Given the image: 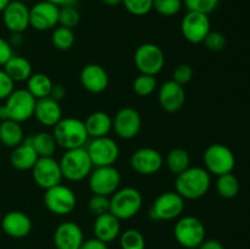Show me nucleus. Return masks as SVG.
I'll list each match as a JSON object with an SVG mask.
<instances>
[{"label":"nucleus","instance_id":"1","mask_svg":"<svg viewBox=\"0 0 250 249\" xmlns=\"http://www.w3.org/2000/svg\"><path fill=\"white\" fill-rule=\"evenodd\" d=\"M211 186V175L200 166H189L176 176L175 192L185 200H197L204 197Z\"/></svg>","mask_w":250,"mask_h":249},{"label":"nucleus","instance_id":"2","mask_svg":"<svg viewBox=\"0 0 250 249\" xmlns=\"http://www.w3.org/2000/svg\"><path fill=\"white\" fill-rule=\"evenodd\" d=\"M53 136L58 146L65 150L84 148L89 139L84 121L76 117H62L53 127Z\"/></svg>","mask_w":250,"mask_h":249},{"label":"nucleus","instance_id":"3","mask_svg":"<svg viewBox=\"0 0 250 249\" xmlns=\"http://www.w3.org/2000/svg\"><path fill=\"white\" fill-rule=\"evenodd\" d=\"M5 100H6L5 104L0 106L1 121L12 120V121L22 124L33 117L37 99L26 88L14 89V92Z\"/></svg>","mask_w":250,"mask_h":249},{"label":"nucleus","instance_id":"4","mask_svg":"<svg viewBox=\"0 0 250 249\" xmlns=\"http://www.w3.org/2000/svg\"><path fill=\"white\" fill-rule=\"evenodd\" d=\"M59 164H60L62 178L70 181V182L83 181L90 175L93 167H94L85 146L65 150V153L59 160Z\"/></svg>","mask_w":250,"mask_h":249},{"label":"nucleus","instance_id":"5","mask_svg":"<svg viewBox=\"0 0 250 249\" xmlns=\"http://www.w3.org/2000/svg\"><path fill=\"white\" fill-rule=\"evenodd\" d=\"M143 197L134 187L119 188L110 197V212L121 220H129L136 216L142 209Z\"/></svg>","mask_w":250,"mask_h":249},{"label":"nucleus","instance_id":"6","mask_svg":"<svg viewBox=\"0 0 250 249\" xmlns=\"http://www.w3.org/2000/svg\"><path fill=\"white\" fill-rule=\"evenodd\" d=\"M176 242L186 249H198L207 238V231L202 220L195 216H183L173 227Z\"/></svg>","mask_w":250,"mask_h":249},{"label":"nucleus","instance_id":"7","mask_svg":"<svg viewBox=\"0 0 250 249\" xmlns=\"http://www.w3.org/2000/svg\"><path fill=\"white\" fill-rule=\"evenodd\" d=\"M205 170L210 175L221 176L229 173L236 167V156L227 145L221 143L210 144L203 154Z\"/></svg>","mask_w":250,"mask_h":249},{"label":"nucleus","instance_id":"8","mask_svg":"<svg viewBox=\"0 0 250 249\" xmlns=\"http://www.w3.org/2000/svg\"><path fill=\"white\" fill-rule=\"evenodd\" d=\"M44 205L54 215L65 216L71 214L77 207L76 193L68 186L60 185L49 188L44 193Z\"/></svg>","mask_w":250,"mask_h":249},{"label":"nucleus","instance_id":"9","mask_svg":"<svg viewBox=\"0 0 250 249\" xmlns=\"http://www.w3.org/2000/svg\"><path fill=\"white\" fill-rule=\"evenodd\" d=\"M185 199L177 192H164L158 195L149 210V216L154 221H171L182 215Z\"/></svg>","mask_w":250,"mask_h":249},{"label":"nucleus","instance_id":"10","mask_svg":"<svg viewBox=\"0 0 250 249\" xmlns=\"http://www.w3.org/2000/svg\"><path fill=\"white\" fill-rule=\"evenodd\" d=\"M134 65L143 75L156 76L165 65V54L163 49L154 43H144L134 51Z\"/></svg>","mask_w":250,"mask_h":249},{"label":"nucleus","instance_id":"11","mask_svg":"<svg viewBox=\"0 0 250 249\" xmlns=\"http://www.w3.org/2000/svg\"><path fill=\"white\" fill-rule=\"evenodd\" d=\"M88 185L93 194L111 197L121 185V173L114 165L99 166L88 176Z\"/></svg>","mask_w":250,"mask_h":249},{"label":"nucleus","instance_id":"12","mask_svg":"<svg viewBox=\"0 0 250 249\" xmlns=\"http://www.w3.org/2000/svg\"><path fill=\"white\" fill-rule=\"evenodd\" d=\"M85 149L95 167L114 165L120 156L119 144L109 136L93 138L88 142Z\"/></svg>","mask_w":250,"mask_h":249},{"label":"nucleus","instance_id":"13","mask_svg":"<svg viewBox=\"0 0 250 249\" xmlns=\"http://www.w3.org/2000/svg\"><path fill=\"white\" fill-rule=\"evenodd\" d=\"M211 31L209 15L188 11L181 21V32L186 41L192 44H200Z\"/></svg>","mask_w":250,"mask_h":249},{"label":"nucleus","instance_id":"14","mask_svg":"<svg viewBox=\"0 0 250 249\" xmlns=\"http://www.w3.org/2000/svg\"><path fill=\"white\" fill-rule=\"evenodd\" d=\"M31 171L34 183L44 190L60 185L61 181L63 180L60 164L54 159V156L38 158Z\"/></svg>","mask_w":250,"mask_h":249},{"label":"nucleus","instance_id":"15","mask_svg":"<svg viewBox=\"0 0 250 249\" xmlns=\"http://www.w3.org/2000/svg\"><path fill=\"white\" fill-rule=\"evenodd\" d=\"M142 128V117L138 110L131 106H125L116 112L112 119V129L121 139L136 138Z\"/></svg>","mask_w":250,"mask_h":249},{"label":"nucleus","instance_id":"16","mask_svg":"<svg viewBox=\"0 0 250 249\" xmlns=\"http://www.w3.org/2000/svg\"><path fill=\"white\" fill-rule=\"evenodd\" d=\"M132 170L142 176H151L158 173L164 165V158L159 150L154 148H139L132 153L129 158Z\"/></svg>","mask_w":250,"mask_h":249},{"label":"nucleus","instance_id":"17","mask_svg":"<svg viewBox=\"0 0 250 249\" xmlns=\"http://www.w3.org/2000/svg\"><path fill=\"white\" fill-rule=\"evenodd\" d=\"M60 7L42 0L29 9V27L36 31L45 32L54 29L59 24Z\"/></svg>","mask_w":250,"mask_h":249},{"label":"nucleus","instance_id":"18","mask_svg":"<svg viewBox=\"0 0 250 249\" xmlns=\"http://www.w3.org/2000/svg\"><path fill=\"white\" fill-rule=\"evenodd\" d=\"M1 14L2 22L10 33H23L29 27V7L26 2L12 0Z\"/></svg>","mask_w":250,"mask_h":249},{"label":"nucleus","instance_id":"19","mask_svg":"<svg viewBox=\"0 0 250 249\" xmlns=\"http://www.w3.org/2000/svg\"><path fill=\"white\" fill-rule=\"evenodd\" d=\"M158 100L161 109L166 112H177L186 103L185 87L172 80L166 81L159 88Z\"/></svg>","mask_w":250,"mask_h":249},{"label":"nucleus","instance_id":"20","mask_svg":"<svg viewBox=\"0 0 250 249\" xmlns=\"http://www.w3.org/2000/svg\"><path fill=\"white\" fill-rule=\"evenodd\" d=\"M80 82L87 92L100 94L109 87L110 78L103 66L98 63H88L81 70Z\"/></svg>","mask_w":250,"mask_h":249},{"label":"nucleus","instance_id":"21","mask_svg":"<svg viewBox=\"0 0 250 249\" xmlns=\"http://www.w3.org/2000/svg\"><path fill=\"white\" fill-rule=\"evenodd\" d=\"M84 242V234L78 224L66 221L59 225L54 232L56 249H80Z\"/></svg>","mask_w":250,"mask_h":249},{"label":"nucleus","instance_id":"22","mask_svg":"<svg viewBox=\"0 0 250 249\" xmlns=\"http://www.w3.org/2000/svg\"><path fill=\"white\" fill-rule=\"evenodd\" d=\"M32 220L22 211H9L1 220V228L9 237L15 239L26 238L32 232Z\"/></svg>","mask_w":250,"mask_h":249},{"label":"nucleus","instance_id":"23","mask_svg":"<svg viewBox=\"0 0 250 249\" xmlns=\"http://www.w3.org/2000/svg\"><path fill=\"white\" fill-rule=\"evenodd\" d=\"M93 233L95 238L105 242L106 244L111 243L120 237L121 222L110 211L105 212L99 216H95L94 224H93Z\"/></svg>","mask_w":250,"mask_h":249},{"label":"nucleus","instance_id":"24","mask_svg":"<svg viewBox=\"0 0 250 249\" xmlns=\"http://www.w3.org/2000/svg\"><path fill=\"white\" fill-rule=\"evenodd\" d=\"M33 116L42 126L54 127L62 119V109L59 102L54 100L53 98L46 97L37 100Z\"/></svg>","mask_w":250,"mask_h":249},{"label":"nucleus","instance_id":"25","mask_svg":"<svg viewBox=\"0 0 250 249\" xmlns=\"http://www.w3.org/2000/svg\"><path fill=\"white\" fill-rule=\"evenodd\" d=\"M85 129L89 138H100L109 136L112 129V119L105 111H94L84 121Z\"/></svg>","mask_w":250,"mask_h":249},{"label":"nucleus","instance_id":"26","mask_svg":"<svg viewBox=\"0 0 250 249\" xmlns=\"http://www.w3.org/2000/svg\"><path fill=\"white\" fill-rule=\"evenodd\" d=\"M38 158V154L36 153L33 146L26 142H22L20 145L12 149L10 154V163L16 170L27 171L32 170Z\"/></svg>","mask_w":250,"mask_h":249},{"label":"nucleus","instance_id":"27","mask_svg":"<svg viewBox=\"0 0 250 249\" xmlns=\"http://www.w3.org/2000/svg\"><path fill=\"white\" fill-rule=\"evenodd\" d=\"M2 70L7 73L10 78L16 82H27L29 77L33 73L31 61L27 60L26 58L20 55H12L10 60L2 66Z\"/></svg>","mask_w":250,"mask_h":249},{"label":"nucleus","instance_id":"28","mask_svg":"<svg viewBox=\"0 0 250 249\" xmlns=\"http://www.w3.org/2000/svg\"><path fill=\"white\" fill-rule=\"evenodd\" d=\"M24 133L21 124L12 120L0 121V142L6 148H16L23 142Z\"/></svg>","mask_w":250,"mask_h":249},{"label":"nucleus","instance_id":"29","mask_svg":"<svg viewBox=\"0 0 250 249\" xmlns=\"http://www.w3.org/2000/svg\"><path fill=\"white\" fill-rule=\"evenodd\" d=\"M23 142L31 144L39 158H45V156H54L58 144L53 133L42 131L38 133H34L29 136L28 138H24Z\"/></svg>","mask_w":250,"mask_h":249},{"label":"nucleus","instance_id":"30","mask_svg":"<svg viewBox=\"0 0 250 249\" xmlns=\"http://www.w3.org/2000/svg\"><path fill=\"white\" fill-rule=\"evenodd\" d=\"M53 81L50 80L48 75L42 72L32 73L31 77L27 80V88L26 89L38 99H43L50 95V90L53 88Z\"/></svg>","mask_w":250,"mask_h":249},{"label":"nucleus","instance_id":"31","mask_svg":"<svg viewBox=\"0 0 250 249\" xmlns=\"http://www.w3.org/2000/svg\"><path fill=\"white\" fill-rule=\"evenodd\" d=\"M166 167L172 175L177 176L190 166V156L186 149L173 148L166 155Z\"/></svg>","mask_w":250,"mask_h":249},{"label":"nucleus","instance_id":"32","mask_svg":"<svg viewBox=\"0 0 250 249\" xmlns=\"http://www.w3.org/2000/svg\"><path fill=\"white\" fill-rule=\"evenodd\" d=\"M217 194L225 199H233L239 193V181L232 172L217 176L216 180Z\"/></svg>","mask_w":250,"mask_h":249},{"label":"nucleus","instance_id":"33","mask_svg":"<svg viewBox=\"0 0 250 249\" xmlns=\"http://www.w3.org/2000/svg\"><path fill=\"white\" fill-rule=\"evenodd\" d=\"M76 36L73 29L67 27L56 26L51 33V43L58 50L67 51L75 45Z\"/></svg>","mask_w":250,"mask_h":249},{"label":"nucleus","instance_id":"34","mask_svg":"<svg viewBox=\"0 0 250 249\" xmlns=\"http://www.w3.org/2000/svg\"><path fill=\"white\" fill-rule=\"evenodd\" d=\"M119 238L121 249H146V238L138 229H126L120 233Z\"/></svg>","mask_w":250,"mask_h":249},{"label":"nucleus","instance_id":"35","mask_svg":"<svg viewBox=\"0 0 250 249\" xmlns=\"http://www.w3.org/2000/svg\"><path fill=\"white\" fill-rule=\"evenodd\" d=\"M158 87V81L155 76L150 75H141L133 81V90L139 97H149L155 92Z\"/></svg>","mask_w":250,"mask_h":249},{"label":"nucleus","instance_id":"36","mask_svg":"<svg viewBox=\"0 0 250 249\" xmlns=\"http://www.w3.org/2000/svg\"><path fill=\"white\" fill-rule=\"evenodd\" d=\"M183 0H154L153 9L164 17L176 16L182 10Z\"/></svg>","mask_w":250,"mask_h":249},{"label":"nucleus","instance_id":"37","mask_svg":"<svg viewBox=\"0 0 250 249\" xmlns=\"http://www.w3.org/2000/svg\"><path fill=\"white\" fill-rule=\"evenodd\" d=\"M81 15L76 6H60L59 10V26L73 29L80 23Z\"/></svg>","mask_w":250,"mask_h":249},{"label":"nucleus","instance_id":"38","mask_svg":"<svg viewBox=\"0 0 250 249\" xmlns=\"http://www.w3.org/2000/svg\"><path fill=\"white\" fill-rule=\"evenodd\" d=\"M154 0H122L125 9L133 16H146L153 10Z\"/></svg>","mask_w":250,"mask_h":249},{"label":"nucleus","instance_id":"39","mask_svg":"<svg viewBox=\"0 0 250 249\" xmlns=\"http://www.w3.org/2000/svg\"><path fill=\"white\" fill-rule=\"evenodd\" d=\"M220 0H183V5L187 7L188 11L202 12L210 15L219 6Z\"/></svg>","mask_w":250,"mask_h":249},{"label":"nucleus","instance_id":"40","mask_svg":"<svg viewBox=\"0 0 250 249\" xmlns=\"http://www.w3.org/2000/svg\"><path fill=\"white\" fill-rule=\"evenodd\" d=\"M88 210L94 216L110 211V197L100 194H93L88 202Z\"/></svg>","mask_w":250,"mask_h":249},{"label":"nucleus","instance_id":"41","mask_svg":"<svg viewBox=\"0 0 250 249\" xmlns=\"http://www.w3.org/2000/svg\"><path fill=\"white\" fill-rule=\"evenodd\" d=\"M203 43L205 44L208 50L210 51H221L226 48V37L219 31H210L209 34L205 37L204 42Z\"/></svg>","mask_w":250,"mask_h":249},{"label":"nucleus","instance_id":"42","mask_svg":"<svg viewBox=\"0 0 250 249\" xmlns=\"http://www.w3.org/2000/svg\"><path fill=\"white\" fill-rule=\"evenodd\" d=\"M193 75H194V71H193L192 66L188 65V63H180L173 70L172 81L185 87L187 83H189L193 80Z\"/></svg>","mask_w":250,"mask_h":249},{"label":"nucleus","instance_id":"43","mask_svg":"<svg viewBox=\"0 0 250 249\" xmlns=\"http://www.w3.org/2000/svg\"><path fill=\"white\" fill-rule=\"evenodd\" d=\"M15 82L7 76L2 68H0V100H4L14 92Z\"/></svg>","mask_w":250,"mask_h":249},{"label":"nucleus","instance_id":"44","mask_svg":"<svg viewBox=\"0 0 250 249\" xmlns=\"http://www.w3.org/2000/svg\"><path fill=\"white\" fill-rule=\"evenodd\" d=\"M12 55H14V50H12L11 44L9 43V41L0 37V66H4Z\"/></svg>","mask_w":250,"mask_h":249},{"label":"nucleus","instance_id":"45","mask_svg":"<svg viewBox=\"0 0 250 249\" xmlns=\"http://www.w3.org/2000/svg\"><path fill=\"white\" fill-rule=\"evenodd\" d=\"M80 249H109V248H107V244L105 243V242L93 237V238L85 239V241L82 243V246H81Z\"/></svg>","mask_w":250,"mask_h":249},{"label":"nucleus","instance_id":"46","mask_svg":"<svg viewBox=\"0 0 250 249\" xmlns=\"http://www.w3.org/2000/svg\"><path fill=\"white\" fill-rule=\"evenodd\" d=\"M66 93H67V90H66L65 85L58 83V84H53V88H51L50 95H49V97L53 98L56 102H61V100L65 98Z\"/></svg>","mask_w":250,"mask_h":249},{"label":"nucleus","instance_id":"47","mask_svg":"<svg viewBox=\"0 0 250 249\" xmlns=\"http://www.w3.org/2000/svg\"><path fill=\"white\" fill-rule=\"evenodd\" d=\"M198 249H225V246L219 241V239H204L202 244L198 247Z\"/></svg>","mask_w":250,"mask_h":249},{"label":"nucleus","instance_id":"48","mask_svg":"<svg viewBox=\"0 0 250 249\" xmlns=\"http://www.w3.org/2000/svg\"><path fill=\"white\" fill-rule=\"evenodd\" d=\"M45 1L51 2V4L56 5V6H76L78 0H45Z\"/></svg>","mask_w":250,"mask_h":249},{"label":"nucleus","instance_id":"49","mask_svg":"<svg viewBox=\"0 0 250 249\" xmlns=\"http://www.w3.org/2000/svg\"><path fill=\"white\" fill-rule=\"evenodd\" d=\"M9 43L11 46H20L23 43V36L22 33H11V38H10Z\"/></svg>","mask_w":250,"mask_h":249},{"label":"nucleus","instance_id":"50","mask_svg":"<svg viewBox=\"0 0 250 249\" xmlns=\"http://www.w3.org/2000/svg\"><path fill=\"white\" fill-rule=\"evenodd\" d=\"M102 1L107 6H117V5L122 4V0H102Z\"/></svg>","mask_w":250,"mask_h":249},{"label":"nucleus","instance_id":"51","mask_svg":"<svg viewBox=\"0 0 250 249\" xmlns=\"http://www.w3.org/2000/svg\"><path fill=\"white\" fill-rule=\"evenodd\" d=\"M11 1H12V0H0V14H1V12L4 11L5 9H6V6Z\"/></svg>","mask_w":250,"mask_h":249},{"label":"nucleus","instance_id":"52","mask_svg":"<svg viewBox=\"0 0 250 249\" xmlns=\"http://www.w3.org/2000/svg\"><path fill=\"white\" fill-rule=\"evenodd\" d=\"M20 1H23V2H27V1H31V0H20Z\"/></svg>","mask_w":250,"mask_h":249},{"label":"nucleus","instance_id":"53","mask_svg":"<svg viewBox=\"0 0 250 249\" xmlns=\"http://www.w3.org/2000/svg\"><path fill=\"white\" fill-rule=\"evenodd\" d=\"M0 121H1V115H0Z\"/></svg>","mask_w":250,"mask_h":249}]
</instances>
